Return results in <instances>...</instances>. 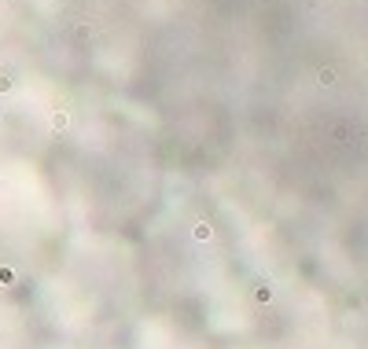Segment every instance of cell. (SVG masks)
I'll use <instances>...</instances> for the list:
<instances>
[{
    "instance_id": "3",
    "label": "cell",
    "mask_w": 368,
    "mask_h": 349,
    "mask_svg": "<svg viewBox=\"0 0 368 349\" xmlns=\"http://www.w3.org/2000/svg\"><path fill=\"white\" fill-rule=\"evenodd\" d=\"M11 88H15V81H11L8 74H0V92H11Z\"/></svg>"
},
{
    "instance_id": "2",
    "label": "cell",
    "mask_w": 368,
    "mask_h": 349,
    "mask_svg": "<svg viewBox=\"0 0 368 349\" xmlns=\"http://www.w3.org/2000/svg\"><path fill=\"white\" fill-rule=\"evenodd\" d=\"M317 81H320V85H331V81H335V70H320Z\"/></svg>"
},
{
    "instance_id": "1",
    "label": "cell",
    "mask_w": 368,
    "mask_h": 349,
    "mask_svg": "<svg viewBox=\"0 0 368 349\" xmlns=\"http://www.w3.org/2000/svg\"><path fill=\"white\" fill-rule=\"evenodd\" d=\"M48 122H52V129H55V133H63V129L70 125V114H67V110H52Z\"/></svg>"
}]
</instances>
